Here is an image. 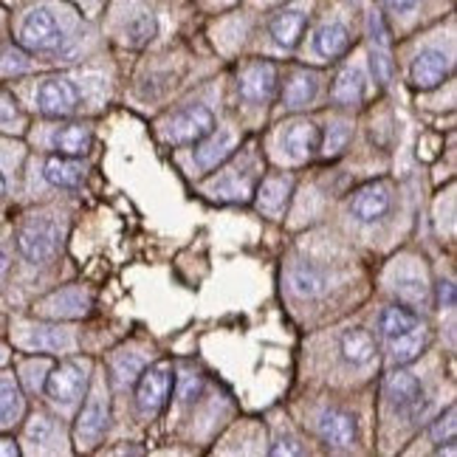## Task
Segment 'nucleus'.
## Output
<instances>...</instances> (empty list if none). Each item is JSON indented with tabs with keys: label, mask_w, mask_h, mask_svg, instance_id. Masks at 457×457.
I'll return each instance as SVG.
<instances>
[{
	"label": "nucleus",
	"mask_w": 457,
	"mask_h": 457,
	"mask_svg": "<svg viewBox=\"0 0 457 457\" xmlns=\"http://www.w3.org/2000/svg\"><path fill=\"white\" fill-rule=\"evenodd\" d=\"M6 266H9V257H6V252H4V249H0V277H4Z\"/></svg>",
	"instance_id": "obj_36"
},
{
	"label": "nucleus",
	"mask_w": 457,
	"mask_h": 457,
	"mask_svg": "<svg viewBox=\"0 0 457 457\" xmlns=\"http://www.w3.org/2000/svg\"><path fill=\"white\" fill-rule=\"evenodd\" d=\"M23 342L26 347H37V350H65L71 345V339L65 337V330H57V328H31V333Z\"/></svg>",
	"instance_id": "obj_27"
},
{
	"label": "nucleus",
	"mask_w": 457,
	"mask_h": 457,
	"mask_svg": "<svg viewBox=\"0 0 457 457\" xmlns=\"http://www.w3.org/2000/svg\"><path fill=\"white\" fill-rule=\"evenodd\" d=\"M364 87H367L364 71L353 65V68H345V71L339 74L337 85H333V96L345 104H356L364 96Z\"/></svg>",
	"instance_id": "obj_22"
},
{
	"label": "nucleus",
	"mask_w": 457,
	"mask_h": 457,
	"mask_svg": "<svg viewBox=\"0 0 457 457\" xmlns=\"http://www.w3.org/2000/svg\"><path fill=\"white\" fill-rule=\"evenodd\" d=\"M215 130V116L204 104H189V108L179 111L167 121V142L172 145H198Z\"/></svg>",
	"instance_id": "obj_3"
},
{
	"label": "nucleus",
	"mask_w": 457,
	"mask_h": 457,
	"mask_svg": "<svg viewBox=\"0 0 457 457\" xmlns=\"http://www.w3.org/2000/svg\"><path fill=\"white\" fill-rule=\"evenodd\" d=\"M138 373H142V359H119L116 361V376L121 384H130Z\"/></svg>",
	"instance_id": "obj_32"
},
{
	"label": "nucleus",
	"mask_w": 457,
	"mask_h": 457,
	"mask_svg": "<svg viewBox=\"0 0 457 457\" xmlns=\"http://www.w3.org/2000/svg\"><path fill=\"white\" fill-rule=\"evenodd\" d=\"M54 147L60 155H85L91 147V128L85 125H68L54 133Z\"/></svg>",
	"instance_id": "obj_21"
},
{
	"label": "nucleus",
	"mask_w": 457,
	"mask_h": 457,
	"mask_svg": "<svg viewBox=\"0 0 457 457\" xmlns=\"http://www.w3.org/2000/svg\"><path fill=\"white\" fill-rule=\"evenodd\" d=\"M288 192H291V179H269L262 181L260 187V209L262 212H271V215H279V209L286 206L288 201Z\"/></svg>",
	"instance_id": "obj_24"
},
{
	"label": "nucleus",
	"mask_w": 457,
	"mask_h": 457,
	"mask_svg": "<svg viewBox=\"0 0 457 457\" xmlns=\"http://www.w3.org/2000/svg\"><path fill=\"white\" fill-rule=\"evenodd\" d=\"M305 26H308V12L305 9H286V12H279L274 17L269 31H271V37H274L277 46L294 48L296 43H300Z\"/></svg>",
	"instance_id": "obj_14"
},
{
	"label": "nucleus",
	"mask_w": 457,
	"mask_h": 457,
	"mask_svg": "<svg viewBox=\"0 0 457 457\" xmlns=\"http://www.w3.org/2000/svg\"><path fill=\"white\" fill-rule=\"evenodd\" d=\"M23 412V398L12 376H0V427H12Z\"/></svg>",
	"instance_id": "obj_23"
},
{
	"label": "nucleus",
	"mask_w": 457,
	"mask_h": 457,
	"mask_svg": "<svg viewBox=\"0 0 457 457\" xmlns=\"http://www.w3.org/2000/svg\"><path fill=\"white\" fill-rule=\"evenodd\" d=\"M6 195V179H4V172H0V198Z\"/></svg>",
	"instance_id": "obj_37"
},
{
	"label": "nucleus",
	"mask_w": 457,
	"mask_h": 457,
	"mask_svg": "<svg viewBox=\"0 0 457 457\" xmlns=\"http://www.w3.org/2000/svg\"><path fill=\"white\" fill-rule=\"evenodd\" d=\"M432 437L437 444H454V407L446 410V415H441L435 420V427H432Z\"/></svg>",
	"instance_id": "obj_31"
},
{
	"label": "nucleus",
	"mask_w": 457,
	"mask_h": 457,
	"mask_svg": "<svg viewBox=\"0 0 457 457\" xmlns=\"http://www.w3.org/2000/svg\"><path fill=\"white\" fill-rule=\"evenodd\" d=\"M320 435L322 441L330 446L347 449L356 444V418L339 412V410H328L320 415Z\"/></svg>",
	"instance_id": "obj_11"
},
{
	"label": "nucleus",
	"mask_w": 457,
	"mask_h": 457,
	"mask_svg": "<svg viewBox=\"0 0 457 457\" xmlns=\"http://www.w3.org/2000/svg\"><path fill=\"white\" fill-rule=\"evenodd\" d=\"M288 283L300 296H320L325 291V277L313 266H294L288 271Z\"/></svg>",
	"instance_id": "obj_25"
},
{
	"label": "nucleus",
	"mask_w": 457,
	"mask_h": 457,
	"mask_svg": "<svg viewBox=\"0 0 457 457\" xmlns=\"http://www.w3.org/2000/svg\"><path fill=\"white\" fill-rule=\"evenodd\" d=\"M386 398L398 412H418L424 410V386L412 373H393L386 376Z\"/></svg>",
	"instance_id": "obj_9"
},
{
	"label": "nucleus",
	"mask_w": 457,
	"mask_h": 457,
	"mask_svg": "<svg viewBox=\"0 0 457 457\" xmlns=\"http://www.w3.org/2000/svg\"><path fill=\"white\" fill-rule=\"evenodd\" d=\"M424 330V325H420V320L407 311V308H386L381 313V333L386 337V342H401V339H410L415 337V333Z\"/></svg>",
	"instance_id": "obj_15"
},
{
	"label": "nucleus",
	"mask_w": 457,
	"mask_h": 457,
	"mask_svg": "<svg viewBox=\"0 0 457 457\" xmlns=\"http://www.w3.org/2000/svg\"><path fill=\"white\" fill-rule=\"evenodd\" d=\"M201 147L195 150V162L201 167H215L218 162H223V158L235 150V136L228 130H220V133H209L206 138H201L198 142Z\"/></svg>",
	"instance_id": "obj_18"
},
{
	"label": "nucleus",
	"mask_w": 457,
	"mask_h": 457,
	"mask_svg": "<svg viewBox=\"0 0 457 457\" xmlns=\"http://www.w3.org/2000/svg\"><path fill=\"white\" fill-rule=\"evenodd\" d=\"M320 145H322V133L311 121H294L283 138V147L294 162H305V158H311L320 150Z\"/></svg>",
	"instance_id": "obj_12"
},
{
	"label": "nucleus",
	"mask_w": 457,
	"mask_h": 457,
	"mask_svg": "<svg viewBox=\"0 0 457 457\" xmlns=\"http://www.w3.org/2000/svg\"><path fill=\"white\" fill-rule=\"evenodd\" d=\"M65 40L62 26L48 9H31L21 23V46L29 51H54Z\"/></svg>",
	"instance_id": "obj_4"
},
{
	"label": "nucleus",
	"mask_w": 457,
	"mask_h": 457,
	"mask_svg": "<svg viewBox=\"0 0 457 457\" xmlns=\"http://www.w3.org/2000/svg\"><path fill=\"white\" fill-rule=\"evenodd\" d=\"M347 138H350V128L345 125V121H339V125L330 128V133L325 136V145H320V147L325 150V155H337L347 145Z\"/></svg>",
	"instance_id": "obj_30"
},
{
	"label": "nucleus",
	"mask_w": 457,
	"mask_h": 457,
	"mask_svg": "<svg viewBox=\"0 0 457 457\" xmlns=\"http://www.w3.org/2000/svg\"><path fill=\"white\" fill-rule=\"evenodd\" d=\"M153 34H155V17L147 14V12L136 14L133 21L128 23V40H130L133 46H145V43L153 37Z\"/></svg>",
	"instance_id": "obj_28"
},
{
	"label": "nucleus",
	"mask_w": 457,
	"mask_h": 457,
	"mask_svg": "<svg viewBox=\"0 0 457 457\" xmlns=\"http://www.w3.org/2000/svg\"><path fill=\"white\" fill-rule=\"evenodd\" d=\"M395 291H398V294H401L407 303H412V305L427 303V291H424V283H420L418 277H398Z\"/></svg>",
	"instance_id": "obj_29"
},
{
	"label": "nucleus",
	"mask_w": 457,
	"mask_h": 457,
	"mask_svg": "<svg viewBox=\"0 0 457 457\" xmlns=\"http://www.w3.org/2000/svg\"><path fill=\"white\" fill-rule=\"evenodd\" d=\"M237 91L245 102H269L277 94V68L269 60H252L240 68Z\"/></svg>",
	"instance_id": "obj_5"
},
{
	"label": "nucleus",
	"mask_w": 457,
	"mask_h": 457,
	"mask_svg": "<svg viewBox=\"0 0 457 457\" xmlns=\"http://www.w3.org/2000/svg\"><path fill=\"white\" fill-rule=\"evenodd\" d=\"M175 386V373H172V364L170 361H158L153 364L150 370L142 373L136 384V403H138V412L153 418L158 415L170 401V393Z\"/></svg>",
	"instance_id": "obj_1"
},
{
	"label": "nucleus",
	"mask_w": 457,
	"mask_h": 457,
	"mask_svg": "<svg viewBox=\"0 0 457 457\" xmlns=\"http://www.w3.org/2000/svg\"><path fill=\"white\" fill-rule=\"evenodd\" d=\"M449 77V60L441 54V51H420V54L412 60L410 68V82L420 91H429V87H437Z\"/></svg>",
	"instance_id": "obj_10"
},
{
	"label": "nucleus",
	"mask_w": 457,
	"mask_h": 457,
	"mask_svg": "<svg viewBox=\"0 0 457 457\" xmlns=\"http://www.w3.org/2000/svg\"><path fill=\"white\" fill-rule=\"evenodd\" d=\"M420 4V0H384V6L395 12V14H403V12H412L415 6Z\"/></svg>",
	"instance_id": "obj_33"
},
{
	"label": "nucleus",
	"mask_w": 457,
	"mask_h": 457,
	"mask_svg": "<svg viewBox=\"0 0 457 457\" xmlns=\"http://www.w3.org/2000/svg\"><path fill=\"white\" fill-rule=\"evenodd\" d=\"M104 427H108V407H104V395L96 393L85 403L79 418H77V437L79 444H96Z\"/></svg>",
	"instance_id": "obj_13"
},
{
	"label": "nucleus",
	"mask_w": 457,
	"mask_h": 457,
	"mask_svg": "<svg viewBox=\"0 0 457 457\" xmlns=\"http://www.w3.org/2000/svg\"><path fill=\"white\" fill-rule=\"evenodd\" d=\"M316 94H320V77L303 71V74L291 77V82L283 91V99L288 108H305V104H311L316 99Z\"/></svg>",
	"instance_id": "obj_20"
},
{
	"label": "nucleus",
	"mask_w": 457,
	"mask_h": 457,
	"mask_svg": "<svg viewBox=\"0 0 457 457\" xmlns=\"http://www.w3.org/2000/svg\"><path fill=\"white\" fill-rule=\"evenodd\" d=\"M82 175H85L82 164L74 162L71 155H54L46 162V181L60 189H74L82 181Z\"/></svg>",
	"instance_id": "obj_17"
},
{
	"label": "nucleus",
	"mask_w": 457,
	"mask_h": 457,
	"mask_svg": "<svg viewBox=\"0 0 457 457\" xmlns=\"http://www.w3.org/2000/svg\"><path fill=\"white\" fill-rule=\"evenodd\" d=\"M386 209H390V187L384 181L367 184L356 189L353 198H350V212L361 223H376L378 218L386 215Z\"/></svg>",
	"instance_id": "obj_8"
},
{
	"label": "nucleus",
	"mask_w": 457,
	"mask_h": 457,
	"mask_svg": "<svg viewBox=\"0 0 457 457\" xmlns=\"http://www.w3.org/2000/svg\"><path fill=\"white\" fill-rule=\"evenodd\" d=\"M37 104L46 116H68L77 111L79 104V94L77 87L62 79V77H51L40 85L37 91Z\"/></svg>",
	"instance_id": "obj_7"
},
{
	"label": "nucleus",
	"mask_w": 457,
	"mask_h": 457,
	"mask_svg": "<svg viewBox=\"0 0 457 457\" xmlns=\"http://www.w3.org/2000/svg\"><path fill=\"white\" fill-rule=\"evenodd\" d=\"M350 48V31L345 23L333 21V23H325L320 31L313 34V51L320 57H328V60H337L342 57L345 51Z\"/></svg>",
	"instance_id": "obj_16"
},
{
	"label": "nucleus",
	"mask_w": 457,
	"mask_h": 457,
	"mask_svg": "<svg viewBox=\"0 0 457 457\" xmlns=\"http://www.w3.org/2000/svg\"><path fill=\"white\" fill-rule=\"evenodd\" d=\"M87 376L79 361H65L57 370H51L46 378V395L54 398L57 403H74L85 393Z\"/></svg>",
	"instance_id": "obj_6"
},
{
	"label": "nucleus",
	"mask_w": 457,
	"mask_h": 457,
	"mask_svg": "<svg viewBox=\"0 0 457 457\" xmlns=\"http://www.w3.org/2000/svg\"><path fill=\"white\" fill-rule=\"evenodd\" d=\"M342 353L347 361H353V364H370L373 356H376V342L373 337L367 330L361 328H353V330H345L342 333Z\"/></svg>",
	"instance_id": "obj_19"
},
{
	"label": "nucleus",
	"mask_w": 457,
	"mask_h": 457,
	"mask_svg": "<svg viewBox=\"0 0 457 457\" xmlns=\"http://www.w3.org/2000/svg\"><path fill=\"white\" fill-rule=\"evenodd\" d=\"M51 313H62V316H82L87 311V296L79 288H68L62 294H54L46 303Z\"/></svg>",
	"instance_id": "obj_26"
},
{
	"label": "nucleus",
	"mask_w": 457,
	"mask_h": 457,
	"mask_svg": "<svg viewBox=\"0 0 457 457\" xmlns=\"http://www.w3.org/2000/svg\"><path fill=\"white\" fill-rule=\"evenodd\" d=\"M0 454H17V449L12 446V441H4V437H0Z\"/></svg>",
	"instance_id": "obj_35"
},
{
	"label": "nucleus",
	"mask_w": 457,
	"mask_h": 457,
	"mask_svg": "<svg viewBox=\"0 0 457 457\" xmlns=\"http://www.w3.org/2000/svg\"><path fill=\"white\" fill-rule=\"evenodd\" d=\"M437 300H441L444 308H452V303H454V288H452V283H441V286H437Z\"/></svg>",
	"instance_id": "obj_34"
},
{
	"label": "nucleus",
	"mask_w": 457,
	"mask_h": 457,
	"mask_svg": "<svg viewBox=\"0 0 457 457\" xmlns=\"http://www.w3.org/2000/svg\"><path fill=\"white\" fill-rule=\"evenodd\" d=\"M17 249L29 262H48L60 249V228L48 218H31L17 232Z\"/></svg>",
	"instance_id": "obj_2"
}]
</instances>
